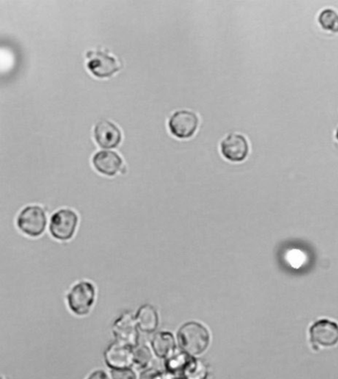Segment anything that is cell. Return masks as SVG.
<instances>
[{"label":"cell","instance_id":"cell-1","mask_svg":"<svg viewBox=\"0 0 338 379\" xmlns=\"http://www.w3.org/2000/svg\"><path fill=\"white\" fill-rule=\"evenodd\" d=\"M180 347L187 354L198 356L205 352L211 341L209 330L198 322H187L178 332Z\"/></svg>","mask_w":338,"mask_h":379},{"label":"cell","instance_id":"cell-2","mask_svg":"<svg viewBox=\"0 0 338 379\" xmlns=\"http://www.w3.org/2000/svg\"><path fill=\"white\" fill-rule=\"evenodd\" d=\"M96 298V288L88 281H81L70 289L68 294L70 309L77 316L90 313Z\"/></svg>","mask_w":338,"mask_h":379},{"label":"cell","instance_id":"cell-3","mask_svg":"<svg viewBox=\"0 0 338 379\" xmlns=\"http://www.w3.org/2000/svg\"><path fill=\"white\" fill-rule=\"evenodd\" d=\"M17 225L22 232L32 237L41 236L47 225L45 212L38 206H28L20 212Z\"/></svg>","mask_w":338,"mask_h":379},{"label":"cell","instance_id":"cell-4","mask_svg":"<svg viewBox=\"0 0 338 379\" xmlns=\"http://www.w3.org/2000/svg\"><path fill=\"white\" fill-rule=\"evenodd\" d=\"M309 341L315 349L335 347L338 343V323L322 319L311 326Z\"/></svg>","mask_w":338,"mask_h":379},{"label":"cell","instance_id":"cell-5","mask_svg":"<svg viewBox=\"0 0 338 379\" xmlns=\"http://www.w3.org/2000/svg\"><path fill=\"white\" fill-rule=\"evenodd\" d=\"M77 221L79 218L74 210L68 209L58 210L51 219V234L59 241H68L76 232Z\"/></svg>","mask_w":338,"mask_h":379},{"label":"cell","instance_id":"cell-6","mask_svg":"<svg viewBox=\"0 0 338 379\" xmlns=\"http://www.w3.org/2000/svg\"><path fill=\"white\" fill-rule=\"evenodd\" d=\"M198 126L196 114L190 110H179L169 121L170 132L178 138L185 139L193 136Z\"/></svg>","mask_w":338,"mask_h":379},{"label":"cell","instance_id":"cell-7","mask_svg":"<svg viewBox=\"0 0 338 379\" xmlns=\"http://www.w3.org/2000/svg\"><path fill=\"white\" fill-rule=\"evenodd\" d=\"M88 68L94 76L97 77H112L119 70V65L114 57L109 56L107 53L97 51V52L88 53Z\"/></svg>","mask_w":338,"mask_h":379},{"label":"cell","instance_id":"cell-8","mask_svg":"<svg viewBox=\"0 0 338 379\" xmlns=\"http://www.w3.org/2000/svg\"><path fill=\"white\" fill-rule=\"evenodd\" d=\"M248 152L246 139L237 133H231L222 143V153L227 160L242 162L246 158Z\"/></svg>","mask_w":338,"mask_h":379},{"label":"cell","instance_id":"cell-9","mask_svg":"<svg viewBox=\"0 0 338 379\" xmlns=\"http://www.w3.org/2000/svg\"><path fill=\"white\" fill-rule=\"evenodd\" d=\"M94 138L101 147L112 149L120 144L122 135L116 124L103 119L99 121L94 127Z\"/></svg>","mask_w":338,"mask_h":379},{"label":"cell","instance_id":"cell-10","mask_svg":"<svg viewBox=\"0 0 338 379\" xmlns=\"http://www.w3.org/2000/svg\"><path fill=\"white\" fill-rule=\"evenodd\" d=\"M105 360L112 369H126L133 363V351L125 343H114L105 352Z\"/></svg>","mask_w":338,"mask_h":379},{"label":"cell","instance_id":"cell-11","mask_svg":"<svg viewBox=\"0 0 338 379\" xmlns=\"http://www.w3.org/2000/svg\"><path fill=\"white\" fill-rule=\"evenodd\" d=\"M92 163L99 173L112 177L120 171L122 159L116 152L103 150L94 155Z\"/></svg>","mask_w":338,"mask_h":379},{"label":"cell","instance_id":"cell-12","mask_svg":"<svg viewBox=\"0 0 338 379\" xmlns=\"http://www.w3.org/2000/svg\"><path fill=\"white\" fill-rule=\"evenodd\" d=\"M136 319L131 315H123L114 323V334L121 343L125 345H134L138 340V332H137Z\"/></svg>","mask_w":338,"mask_h":379},{"label":"cell","instance_id":"cell-13","mask_svg":"<svg viewBox=\"0 0 338 379\" xmlns=\"http://www.w3.org/2000/svg\"><path fill=\"white\" fill-rule=\"evenodd\" d=\"M135 319L137 326L141 331L153 332L158 327L159 316L153 306H142L137 312Z\"/></svg>","mask_w":338,"mask_h":379},{"label":"cell","instance_id":"cell-14","mask_svg":"<svg viewBox=\"0 0 338 379\" xmlns=\"http://www.w3.org/2000/svg\"><path fill=\"white\" fill-rule=\"evenodd\" d=\"M152 349L160 358L170 356L176 349L173 334L169 332H160L152 340Z\"/></svg>","mask_w":338,"mask_h":379},{"label":"cell","instance_id":"cell-15","mask_svg":"<svg viewBox=\"0 0 338 379\" xmlns=\"http://www.w3.org/2000/svg\"><path fill=\"white\" fill-rule=\"evenodd\" d=\"M320 26L333 33H338V14L335 11L326 10L319 17Z\"/></svg>","mask_w":338,"mask_h":379},{"label":"cell","instance_id":"cell-16","mask_svg":"<svg viewBox=\"0 0 338 379\" xmlns=\"http://www.w3.org/2000/svg\"><path fill=\"white\" fill-rule=\"evenodd\" d=\"M152 354L147 347L140 345L133 350V363L140 367H145L151 360Z\"/></svg>","mask_w":338,"mask_h":379},{"label":"cell","instance_id":"cell-17","mask_svg":"<svg viewBox=\"0 0 338 379\" xmlns=\"http://www.w3.org/2000/svg\"><path fill=\"white\" fill-rule=\"evenodd\" d=\"M112 379H136L135 374L129 367L126 369H112Z\"/></svg>","mask_w":338,"mask_h":379},{"label":"cell","instance_id":"cell-18","mask_svg":"<svg viewBox=\"0 0 338 379\" xmlns=\"http://www.w3.org/2000/svg\"><path fill=\"white\" fill-rule=\"evenodd\" d=\"M304 259L306 256L300 250L294 249L289 252V263L294 267H300V265H304Z\"/></svg>","mask_w":338,"mask_h":379},{"label":"cell","instance_id":"cell-19","mask_svg":"<svg viewBox=\"0 0 338 379\" xmlns=\"http://www.w3.org/2000/svg\"><path fill=\"white\" fill-rule=\"evenodd\" d=\"M88 379H109V378L103 370H96V371L92 372Z\"/></svg>","mask_w":338,"mask_h":379},{"label":"cell","instance_id":"cell-20","mask_svg":"<svg viewBox=\"0 0 338 379\" xmlns=\"http://www.w3.org/2000/svg\"><path fill=\"white\" fill-rule=\"evenodd\" d=\"M337 138L338 139V132L337 133Z\"/></svg>","mask_w":338,"mask_h":379}]
</instances>
